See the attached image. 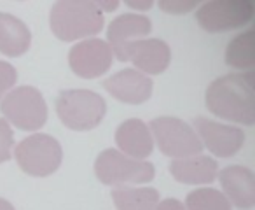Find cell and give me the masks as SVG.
I'll return each mask as SVG.
<instances>
[{"label":"cell","instance_id":"obj_1","mask_svg":"<svg viewBox=\"0 0 255 210\" xmlns=\"http://www.w3.org/2000/svg\"><path fill=\"white\" fill-rule=\"evenodd\" d=\"M255 72L227 74L210 82L206 107L213 116L226 121L252 126L255 121Z\"/></svg>","mask_w":255,"mask_h":210},{"label":"cell","instance_id":"obj_2","mask_svg":"<svg viewBox=\"0 0 255 210\" xmlns=\"http://www.w3.org/2000/svg\"><path fill=\"white\" fill-rule=\"evenodd\" d=\"M49 23L58 39L74 42L100 33L105 19L91 0H61L51 9Z\"/></svg>","mask_w":255,"mask_h":210},{"label":"cell","instance_id":"obj_3","mask_svg":"<svg viewBox=\"0 0 255 210\" xmlns=\"http://www.w3.org/2000/svg\"><path fill=\"white\" fill-rule=\"evenodd\" d=\"M56 114L67 128L86 132L103 121L107 103L102 95L91 89H67L56 100Z\"/></svg>","mask_w":255,"mask_h":210},{"label":"cell","instance_id":"obj_4","mask_svg":"<svg viewBox=\"0 0 255 210\" xmlns=\"http://www.w3.org/2000/svg\"><path fill=\"white\" fill-rule=\"evenodd\" d=\"M0 111L9 125L23 132L40 130L49 116L42 93L33 86H19L9 91L0 102Z\"/></svg>","mask_w":255,"mask_h":210},{"label":"cell","instance_id":"obj_5","mask_svg":"<svg viewBox=\"0 0 255 210\" xmlns=\"http://www.w3.org/2000/svg\"><path fill=\"white\" fill-rule=\"evenodd\" d=\"M95 174L105 186L147 184L154 179V165L149 161L133 160L117 149H105L95 161Z\"/></svg>","mask_w":255,"mask_h":210},{"label":"cell","instance_id":"obj_6","mask_svg":"<svg viewBox=\"0 0 255 210\" xmlns=\"http://www.w3.org/2000/svg\"><path fill=\"white\" fill-rule=\"evenodd\" d=\"M12 151L18 167L32 177H49L60 168L63 160L60 142L47 133L26 137Z\"/></svg>","mask_w":255,"mask_h":210},{"label":"cell","instance_id":"obj_7","mask_svg":"<svg viewBox=\"0 0 255 210\" xmlns=\"http://www.w3.org/2000/svg\"><path fill=\"white\" fill-rule=\"evenodd\" d=\"M255 18L254 0H210L199 5L196 21L212 33L231 32L250 25Z\"/></svg>","mask_w":255,"mask_h":210},{"label":"cell","instance_id":"obj_8","mask_svg":"<svg viewBox=\"0 0 255 210\" xmlns=\"http://www.w3.org/2000/svg\"><path fill=\"white\" fill-rule=\"evenodd\" d=\"M149 130L161 153L173 160L198 156L203 151V144L196 135L194 128L178 118L171 116L156 118L150 121Z\"/></svg>","mask_w":255,"mask_h":210},{"label":"cell","instance_id":"obj_9","mask_svg":"<svg viewBox=\"0 0 255 210\" xmlns=\"http://www.w3.org/2000/svg\"><path fill=\"white\" fill-rule=\"evenodd\" d=\"M112 49L102 39H84L75 44L68 53V65L72 72L82 79L102 77L112 65Z\"/></svg>","mask_w":255,"mask_h":210},{"label":"cell","instance_id":"obj_10","mask_svg":"<svg viewBox=\"0 0 255 210\" xmlns=\"http://www.w3.org/2000/svg\"><path fill=\"white\" fill-rule=\"evenodd\" d=\"M194 132L203 144L217 158H231L240 153L245 144V132L238 126L224 125L206 118L194 119Z\"/></svg>","mask_w":255,"mask_h":210},{"label":"cell","instance_id":"obj_11","mask_svg":"<svg viewBox=\"0 0 255 210\" xmlns=\"http://www.w3.org/2000/svg\"><path fill=\"white\" fill-rule=\"evenodd\" d=\"M131 61L136 70L145 75H157L168 68L171 49L161 39H142L129 42L124 47L123 61Z\"/></svg>","mask_w":255,"mask_h":210},{"label":"cell","instance_id":"obj_12","mask_svg":"<svg viewBox=\"0 0 255 210\" xmlns=\"http://www.w3.org/2000/svg\"><path fill=\"white\" fill-rule=\"evenodd\" d=\"M103 88L110 93V96L123 103L140 105L147 102L152 95V79L142 74L136 68H124L117 74L110 75Z\"/></svg>","mask_w":255,"mask_h":210},{"label":"cell","instance_id":"obj_13","mask_svg":"<svg viewBox=\"0 0 255 210\" xmlns=\"http://www.w3.org/2000/svg\"><path fill=\"white\" fill-rule=\"evenodd\" d=\"M217 177L224 189L222 195L231 205L241 210H250L255 205V177L250 168L233 165L224 168Z\"/></svg>","mask_w":255,"mask_h":210},{"label":"cell","instance_id":"obj_14","mask_svg":"<svg viewBox=\"0 0 255 210\" xmlns=\"http://www.w3.org/2000/svg\"><path fill=\"white\" fill-rule=\"evenodd\" d=\"M152 30L150 19L143 14H128L117 16L114 21H110L109 30H107V37H109V46L112 49V54L117 60L123 61V53L124 47L129 42L135 40H142L143 37H147Z\"/></svg>","mask_w":255,"mask_h":210},{"label":"cell","instance_id":"obj_15","mask_svg":"<svg viewBox=\"0 0 255 210\" xmlns=\"http://www.w3.org/2000/svg\"><path fill=\"white\" fill-rule=\"evenodd\" d=\"M116 144L123 154L133 158V160H142L149 158L154 151V139L145 125L140 119H126L116 130Z\"/></svg>","mask_w":255,"mask_h":210},{"label":"cell","instance_id":"obj_16","mask_svg":"<svg viewBox=\"0 0 255 210\" xmlns=\"http://www.w3.org/2000/svg\"><path fill=\"white\" fill-rule=\"evenodd\" d=\"M170 172L177 182L201 186L212 184L215 181L219 175V165L213 158L198 154V156L173 160L170 165Z\"/></svg>","mask_w":255,"mask_h":210},{"label":"cell","instance_id":"obj_17","mask_svg":"<svg viewBox=\"0 0 255 210\" xmlns=\"http://www.w3.org/2000/svg\"><path fill=\"white\" fill-rule=\"evenodd\" d=\"M32 33L19 18L7 12H0V53L18 58L28 51Z\"/></svg>","mask_w":255,"mask_h":210},{"label":"cell","instance_id":"obj_18","mask_svg":"<svg viewBox=\"0 0 255 210\" xmlns=\"http://www.w3.org/2000/svg\"><path fill=\"white\" fill-rule=\"evenodd\" d=\"M226 63L240 72H252L255 67V28L250 26L238 33L226 47Z\"/></svg>","mask_w":255,"mask_h":210},{"label":"cell","instance_id":"obj_19","mask_svg":"<svg viewBox=\"0 0 255 210\" xmlns=\"http://www.w3.org/2000/svg\"><path fill=\"white\" fill-rule=\"evenodd\" d=\"M110 195L117 210H156L159 203V193L154 188L117 186Z\"/></svg>","mask_w":255,"mask_h":210},{"label":"cell","instance_id":"obj_20","mask_svg":"<svg viewBox=\"0 0 255 210\" xmlns=\"http://www.w3.org/2000/svg\"><path fill=\"white\" fill-rule=\"evenodd\" d=\"M185 210H233L229 200L213 188H199L185 198Z\"/></svg>","mask_w":255,"mask_h":210},{"label":"cell","instance_id":"obj_21","mask_svg":"<svg viewBox=\"0 0 255 210\" xmlns=\"http://www.w3.org/2000/svg\"><path fill=\"white\" fill-rule=\"evenodd\" d=\"M14 149V135L12 128L4 118H0V163H5L12 158Z\"/></svg>","mask_w":255,"mask_h":210},{"label":"cell","instance_id":"obj_22","mask_svg":"<svg viewBox=\"0 0 255 210\" xmlns=\"http://www.w3.org/2000/svg\"><path fill=\"white\" fill-rule=\"evenodd\" d=\"M16 79H18V72L7 61L0 60V102L11 91V88L16 84Z\"/></svg>","mask_w":255,"mask_h":210},{"label":"cell","instance_id":"obj_23","mask_svg":"<svg viewBox=\"0 0 255 210\" xmlns=\"http://www.w3.org/2000/svg\"><path fill=\"white\" fill-rule=\"evenodd\" d=\"M159 7L170 14H187L192 9L199 7L198 0H161Z\"/></svg>","mask_w":255,"mask_h":210},{"label":"cell","instance_id":"obj_24","mask_svg":"<svg viewBox=\"0 0 255 210\" xmlns=\"http://www.w3.org/2000/svg\"><path fill=\"white\" fill-rule=\"evenodd\" d=\"M156 210H185V207H184V203L178 202V200L166 198V200H163V202L157 203Z\"/></svg>","mask_w":255,"mask_h":210},{"label":"cell","instance_id":"obj_25","mask_svg":"<svg viewBox=\"0 0 255 210\" xmlns=\"http://www.w3.org/2000/svg\"><path fill=\"white\" fill-rule=\"evenodd\" d=\"M128 7H131V9H136V11H149L150 7L154 5L152 0H128L126 2Z\"/></svg>","mask_w":255,"mask_h":210},{"label":"cell","instance_id":"obj_26","mask_svg":"<svg viewBox=\"0 0 255 210\" xmlns=\"http://www.w3.org/2000/svg\"><path fill=\"white\" fill-rule=\"evenodd\" d=\"M96 7L100 9V11H105V12H112L116 11L117 7H119V0H110V2H105V0H102V2H95Z\"/></svg>","mask_w":255,"mask_h":210},{"label":"cell","instance_id":"obj_27","mask_svg":"<svg viewBox=\"0 0 255 210\" xmlns=\"http://www.w3.org/2000/svg\"><path fill=\"white\" fill-rule=\"evenodd\" d=\"M0 210H14V207H12L7 200L0 198Z\"/></svg>","mask_w":255,"mask_h":210}]
</instances>
